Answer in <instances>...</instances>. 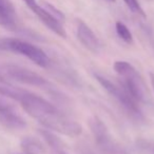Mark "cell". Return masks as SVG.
<instances>
[{
	"instance_id": "2",
	"label": "cell",
	"mask_w": 154,
	"mask_h": 154,
	"mask_svg": "<svg viewBox=\"0 0 154 154\" xmlns=\"http://www.w3.org/2000/svg\"><path fill=\"white\" fill-rule=\"evenodd\" d=\"M96 80L99 82L101 87L109 93L113 98L117 100V103L125 109V111L131 116V118L135 120H143V115L139 109L138 103L130 95V93L122 86L120 82L115 84L111 82L109 78L105 76H101L99 74H94Z\"/></svg>"
},
{
	"instance_id": "6",
	"label": "cell",
	"mask_w": 154,
	"mask_h": 154,
	"mask_svg": "<svg viewBox=\"0 0 154 154\" xmlns=\"http://www.w3.org/2000/svg\"><path fill=\"white\" fill-rule=\"evenodd\" d=\"M5 72L8 76L13 78L14 80L29 85V86L39 87L43 89H50L51 87V84L48 80H45L42 76L22 66L9 64L5 66Z\"/></svg>"
},
{
	"instance_id": "3",
	"label": "cell",
	"mask_w": 154,
	"mask_h": 154,
	"mask_svg": "<svg viewBox=\"0 0 154 154\" xmlns=\"http://www.w3.org/2000/svg\"><path fill=\"white\" fill-rule=\"evenodd\" d=\"M114 70L119 75L122 86L130 93V95L137 103L146 101V86L143 84L141 77L139 76L136 69L127 61H116L114 63Z\"/></svg>"
},
{
	"instance_id": "9",
	"label": "cell",
	"mask_w": 154,
	"mask_h": 154,
	"mask_svg": "<svg viewBox=\"0 0 154 154\" xmlns=\"http://www.w3.org/2000/svg\"><path fill=\"white\" fill-rule=\"evenodd\" d=\"M77 37L79 41L93 53H98L100 50V42L91 28L84 21L79 20L77 24Z\"/></svg>"
},
{
	"instance_id": "13",
	"label": "cell",
	"mask_w": 154,
	"mask_h": 154,
	"mask_svg": "<svg viewBox=\"0 0 154 154\" xmlns=\"http://www.w3.org/2000/svg\"><path fill=\"white\" fill-rule=\"evenodd\" d=\"M115 29H116V33H117L118 37L120 39L125 41L127 43H131L133 40L132 34H131L130 30L128 29V26L125 23H122V21H117L115 24Z\"/></svg>"
},
{
	"instance_id": "4",
	"label": "cell",
	"mask_w": 154,
	"mask_h": 154,
	"mask_svg": "<svg viewBox=\"0 0 154 154\" xmlns=\"http://www.w3.org/2000/svg\"><path fill=\"white\" fill-rule=\"evenodd\" d=\"M0 49L18 53L20 55L26 56L34 63L41 68H48L51 63L49 56L43 52L40 48L32 45L26 41L20 40L16 38H7L0 40Z\"/></svg>"
},
{
	"instance_id": "11",
	"label": "cell",
	"mask_w": 154,
	"mask_h": 154,
	"mask_svg": "<svg viewBox=\"0 0 154 154\" xmlns=\"http://www.w3.org/2000/svg\"><path fill=\"white\" fill-rule=\"evenodd\" d=\"M39 133L42 136V138L45 139L47 145L49 146L52 154H66L61 140L53 132H51L50 130H47V129H40Z\"/></svg>"
},
{
	"instance_id": "14",
	"label": "cell",
	"mask_w": 154,
	"mask_h": 154,
	"mask_svg": "<svg viewBox=\"0 0 154 154\" xmlns=\"http://www.w3.org/2000/svg\"><path fill=\"white\" fill-rule=\"evenodd\" d=\"M125 3L127 5V7L129 8V10L130 11H132L133 13L137 14V15L139 16H143V17H145V12H143V10L141 9L140 5H139V2L137 1V0H124Z\"/></svg>"
},
{
	"instance_id": "17",
	"label": "cell",
	"mask_w": 154,
	"mask_h": 154,
	"mask_svg": "<svg viewBox=\"0 0 154 154\" xmlns=\"http://www.w3.org/2000/svg\"><path fill=\"white\" fill-rule=\"evenodd\" d=\"M150 79H151L152 88H153V90H154V73H150Z\"/></svg>"
},
{
	"instance_id": "16",
	"label": "cell",
	"mask_w": 154,
	"mask_h": 154,
	"mask_svg": "<svg viewBox=\"0 0 154 154\" xmlns=\"http://www.w3.org/2000/svg\"><path fill=\"white\" fill-rule=\"evenodd\" d=\"M138 146L143 151H145L148 154H154V143H150V141L146 140H139Z\"/></svg>"
},
{
	"instance_id": "8",
	"label": "cell",
	"mask_w": 154,
	"mask_h": 154,
	"mask_svg": "<svg viewBox=\"0 0 154 154\" xmlns=\"http://www.w3.org/2000/svg\"><path fill=\"white\" fill-rule=\"evenodd\" d=\"M0 124L7 129L20 130L26 128V122L8 103L0 100Z\"/></svg>"
},
{
	"instance_id": "5",
	"label": "cell",
	"mask_w": 154,
	"mask_h": 154,
	"mask_svg": "<svg viewBox=\"0 0 154 154\" xmlns=\"http://www.w3.org/2000/svg\"><path fill=\"white\" fill-rule=\"evenodd\" d=\"M89 126L95 139V143L101 154H129L125 148L114 139L109 129L101 119L96 116H93L89 120Z\"/></svg>"
},
{
	"instance_id": "10",
	"label": "cell",
	"mask_w": 154,
	"mask_h": 154,
	"mask_svg": "<svg viewBox=\"0 0 154 154\" xmlns=\"http://www.w3.org/2000/svg\"><path fill=\"white\" fill-rule=\"evenodd\" d=\"M0 26L7 29L17 26V15L11 0H0Z\"/></svg>"
},
{
	"instance_id": "1",
	"label": "cell",
	"mask_w": 154,
	"mask_h": 154,
	"mask_svg": "<svg viewBox=\"0 0 154 154\" xmlns=\"http://www.w3.org/2000/svg\"><path fill=\"white\" fill-rule=\"evenodd\" d=\"M18 101L24 111L45 127V129L70 137H77L82 134V127L78 122L64 115L55 106L41 96L26 90Z\"/></svg>"
},
{
	"instance_id": "15",
	"label": "cell",
	"mask_w": 154,
	"mask_h": 154,
	"mask_svg": "<svg viewBox=\"0 0 154 154\" xmlns=\"http://www.w3.org/2000/svg\"><path fill=\"white\" fill-rule=\"evenodd\" d=\"M75 151H76V154H95L92 148L84 141H80L79 143H77Z\"/></svg>"
},
{
	"instance_id": "12",
	"label": "cell",
	"mask_w": 154,
	"mask_h": 154,
	"mask_svg": "<svg viewBox=\"0 0 154 154\" xmlns=\"http://www.w3.org/2000/svg\"><path fill=\"white\" fill-rule=\"evenodd\" d=\"M22 150L26 154H45V148L42 143L36 138L26 137L21 141Z\"/></svg>"
},
{
	"instance_id": "7",
	"label": "cell",
	"mask_w": 154,
	"mask_h": 154,
	"mask_svg": "<svg viewBox=\"0 0 154 154\" xmlns=\"http://www.w3.org/2000/svg\"><path fill=\"white\" fill-rule=\"evenodd\" d=\"M24 3L28 5V8L39 18L41 22L45 24L47 28H49L52 32H54L55 34H57L58 36L66 38V33L64 30L63 26L60 23V21L58 20V18L54 15L53 13L49 12L48 10L41 8L40 5H37L36 0H23Z\"/></svg>"
},
{
	"instance_id": "18",
	"label": "cell",
	"mask_w": 154,
	"mask_h": 154,
	"mask_svg": "<svg viewBox=\"0 0 154 154\" xmlns=\"http://www.w3.org/2000/svg\"><path fill=\"white\" fill-rule=\"evenodd\" d=\"M106 1H109V2H114L115 0H106Z\"/></svg>"
}]
</instances>
